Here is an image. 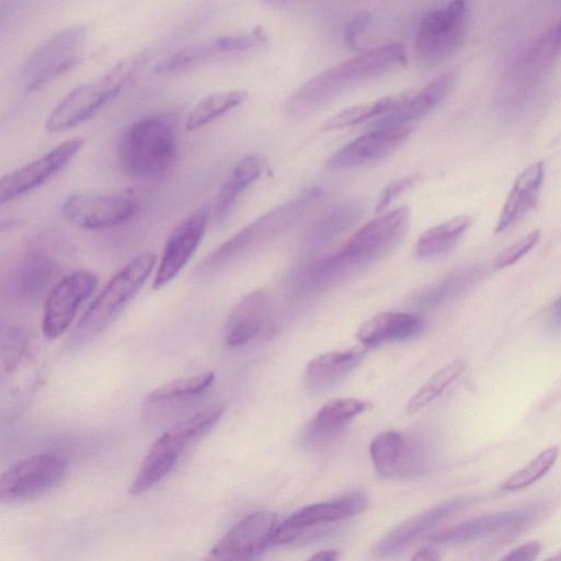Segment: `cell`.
I'll use <instances>...</instances> for the list:
<instances>
[{
    "instance_id": "obj_1",
    "label": "cell",
    "mask_w": 561,
    "mask_h": 561,
    "mask_svg": "<svg viewBox=\"0 0 561 561\" xmlns=\"http://www.w3.org/2000/svg\"><path fill=\"white\" fill-rule=\"evenodd\" d=\"M405 62L407 53L402 44L371 48L310 78L287 99L285 113L294 121L305 119L346 91Z\"/></svg>"
},
{
    "instance_id": "obj_2",
    "label": "cell",
    "mask_w": 561,
    "mask_h": 561,
    "mask_svg": "<svg viewBox=\"0 0 561 561\" xmlns=\"http://www.w3.org/2000/svg\"><path fill=\"white\" fill-rule=\"evenodd\" d=\"M322 191L312 187L257 217L218 245L196 267L197 277H206L264 247L288 230L320 197Z\"/></svg>"
},
{
    "instance_id": "obj_3",
    "label": "cell",
    "mask_w": 561,
    "mask_h": 561,
    "mask_svg": "<svg viewBox=\"0 0 561 561\" xmlns=\"http://www.w3.org/2000/svg\"><path fill=\"white\" fill-rule=\"evenodd\" d=\"M156 260L147 251L117 271L75 325L69 344L78 347L98 339L136 297L153 271Z\"/></svg>"
},
{
    "instance_id": "obj_4",
    "label": "cell",
    "mask_w": 561,
    "mask_h": 561,
    "mask_svg": "<svg viewBox=\"0 0 561 561\" xmlns=\"http://www.w3.org/2000/svg\"><path fill=\"white\" fill-rule=\"evenodd\" d=\"M178 154L173 122L165 116H148L133 123L123 133L117 158L125 173L150 179L165 173Z\"/></svg>"
},
{
    "instance_id": "obj_5",
    "label": "cell",
    "mask_w": 561,
    "mask_h": 561,
    "mask_svg": "<svg viewBox=\"0 0 561 561\" xmlns=\"http://www.w3.org/2000/svg\"><path fill=\"white\" fill-rule=\"evenodd\" d=\"M146 59L145 53L124 58L98 79L73 88L49 113L46 129L64 131L92 117L135 78Z\"/></svg>"
},
{
    "instance_id": "obj_6",
    "label": "cell",
    "mask_w": 561,
    "mask_h": 561,
    "mask_svg": "<svg viewBox=\"0 0 561 561\" xmlns=\"http://www.w3.org/2000/svg\"><path fill=\"white\" fill-rule=\"evenodd\" d=\"M225 409L213 407L173 424L151 446L128 493L140 495L162 481L176 466L181 455L206 435L221 419Z\"/></svg>"
},
{
    "instance_id": "obj_7",
    "label": "cell",
    "mask_w": 561,
    "mask_h": 561,
    "mask_svg": "<svg viewBox=\"0 0 561 561\" xmlns=\"http://www.w3.org/2000/svg\"><path fill=\"white\" fill-rule=\"evenodd\" d=\"M410 218L407 206L381 215L358 229L335 253L355 274L386 255L403 239Z\"/></svg>"
},
{
    "instance_id": "obj_8",
    "label": "cell",
    "mask_w": 561,
    "mask_h": 561,
    "mask_svg": "<svg viewBox=\"0 0 561 561\" xmlns=\"http://www.w3.org/2000/svg\"><path fill=\"white\" fill-rule=\"evenodd\" d=\"M67 471V460L57 454L30 456L10 466L1 476L3 503H22L55 489Z\"/></svg>"
},
{
    "instance_id": "obj_9",
    "label": "cell",
    "mask_w": 561,
    "mask_h": 561,
    "mask_svg": "<svg viewBox=\"0 0 561 561\" xmlns=\"http://www.w3.org/2000/svg\"><path fill=\"white\" fill-rule=\"evenodd\" d=\"M467 11L465 0H453L422 19L414 42L420 62L435 65L457 50L465 37Z\"/></svg>"
},
{
    "instance_id": "obj_10",
    "label": "cell",
    "mask_w": 561,
    "mask_h": 561,
    "mask_svg": "<svg viewBox=\"0 0 561 561\" xmlns=\"http://www.w3.org/2000/svg\"><path fill=\"white\" fill-rule=\"evenodd\" d=\"M85 33L84 26L69 27L53 35L35 48L22 68L25 92L30 93L39 89L78 65L82 60L78 50L85 39Z\"/></svg>"
},
{
    "instance_id": "obj_11",
    "label": "cell",
    "mask_w": 561,
    "mask_h": 561,
    "mask_svg": "<svg viewBox=\"0 0 561 561\" xmlns=\"http://www.w3.org/2000/svg\"><path fill=\"white\" fill-rule=\"evenodd\" d=\"M98 284L95 274L77 270L59 278L45 296L42 331L55 340L64 334L75 320L79 307L94 291Z\"/></svg>"
},
{
    "instance_id": "obj_12",
    "label": "cell",
    "mask_w": 561,
    "mask_h": 561,
    "mask_svg": "<svg viewBox=\"0 0 561 561\" xmlns=\"http://www.w3.org/2000/svg\"><path fill=\"white\" fill-rule=\"evenodd\" d=\"M138 210L135 198L126 195L75 193L61 205L62 216L84 229H107L131 219Z\"/></svg>"
},
{
    "instance_id": "obj_13",
    "label": "cell",
    "mask_w": 561,
    "mask_h": 561,
    "mask_svg": "<svg viewBox=\"0 0 561 561\" xmlns=\"http://www.w3.org/2000/svg\"><path fill=\"white\" fill-rule=\"evenodd\" d=\"M84 139H67L41 157L25 163L2 176L0 181V202L19 198L42 186L58 174L81 150Z\"/></svg>"
},
{
    "instance_id": "obj_14",
    "label": "cell",
    "mask_w": 561,
    "mask_h": 561,
    "mask_svg": "<svg viewBox=\"0 0 561 561\" xmlns=\"http://www.w3.org/2000/svg\"><path fill=\"white\" fill-rule=\"evenodd\" d=\"M548 508L546 502H537L515 510L482 515L443 529L432 535L430 540L440 545H456L496 533L513 531L535 523Z\"/></svg>"
},
{
    "instance_id": "obj_15",
    "label": "cell",
    "mask_w": 561,
    "mask_h": 561,
    "mask_svg": "<svg viewBox=\"0 0 561 561\" xmlns=\"http://www.w3.org/2000/svg\"><path fill=\"white\" fill-rule=\"evenodd\" d=\"M209 208L203 205L186 216L167 239L152 287L160 289L171 283L188 263L205 234Z\"/></svg>"
},
{
    "instance_id": "obj_16",
    "label": "cell",
    "mask_w": 561,
    "mask_h": 561,
    "mask_svg": "<svg viewBox=\"0 0 561 561\" xmlns=\"http://www.w3.org/2000/svg\"><path fill=\"white\" fill-rule=\"evenodd\" d=\"M276 515L268 511L253 512L239 520L209 550L211 560H250L272 543Z\"/></svg>"
},
{
    "instance_id": "obj_17",
    "label": "cell",
    "mask_w": 561,
    "mask_h": 561,
    "mask_svg": "<svg viewBox=\"0 0 561 561\" xmlns=\"http://www.w3.org/2000/svg\"><path fill=\"white\" fill-rule=\"evenodd\" d=\"M367 505L368 497L366 493L353 491L332 501L305 506L276 526L272 536V543L289 542L309 527L357 515Z\"/></svg>"
},
{
    "instance_id": "obj_18",
    "label": "cell",
    "mask_w": 561,
    "mask_h": 561,
    "mask_svg": "<svg viewBox=\"0 0 561 561\" xmlns=\"http://www.w3.org/2000/svg\"><path fill=\"white\" fill-rule=\"evenodd\" d=\"M412 130V124L375 127L337 149L327 161V167L352 168L381 159L394 151Z\"/></svg>"
},
{
    "instance_id": "obj_19",
    "label": "cell",
    "mask_w": 561,
    "mask_h": 561,
    "mask_svg": "<svg viewBox=\"0 0 561 561\" xmlns=\"http://www.w3.org/2000/svg\"><path fill=\"white\" fill-rule=\"evenodd\" d=\"M59 274L60 265L55 256L41 245H32L14 267L10 286L20 299L36 301L47 295Z\"/></svg>"
},
{
    "instance_id": "obj_20",
    "label": "cell",
    "mask_w": 561,
    "mask_h": 561,
    "mask_svg": "<svg viewBox=\"0 0 561 561\" xmlns=\"http://www.w3.org/2000/svg\"><path fill=\"white\" fill-rule=\"evenodd\" d=\"M474 501L476 497L473 496H458L404 520L376 543L374 553L378 557H389L401 552L435 525Z\"/></svg>"
},
{
    "instance_id": "obj_21",
    "label": "cell",
    "mask_w": 561,
    "mask_h": 561,
    "mask_svg": "<svg viewBox=\"0 0 561 561\" xmlns=\"http://www.w3.org/2000/svg\"><path fill=\"white\" fill-rule=\"evenodd\" d=\"M271 305L266 293L255 290L247 295L230 312L224 329V341L229 347H240L254 340L266 328Z\"/></svg>"
},
{
    "instance_id": "obj_22",
    "label": "cell",
    "mask_w": 561,
    "mask_h": 561,
    "mask_svg": "<svg viewBox=\"0 0 561 561\" xmlns=\"http://www.w3.org/2000/svg\"><path fill=\"white\" fill-rule=\"evenodd\" d=\"M456 79L457 76L454 71L439 75L419 92L411 94L403 105L378 118L374 124L375 127L411 124L413 121L426 116L448 95Z\"/></svg>"
},
{
    "instance_id": "obj_23",
    "label": "cell",
    "mask_w": 561,
    "mask_h": 561,
    "mask_svg": "<svg viewBox=\"0 0 561 561\" xmlns=\"http://www.w3.org/2000/svg\"><path fill=\"white\" fill-rule=\"evenodd\" d=\"M365 357V350L353 347L332 351L311 359L305 370V385L310 392L329 390L357 367Z\"/></svg>"
},
{
    "instance_id": "obj_24",
    "label": "cell",
    "mask_w": 561,
    "mask_h": 561,
    "mask_svg": "<svg viewBox=\"0 0 561 561\" xmlns=\"http://www.w3.org/2000/svg\"><path fill=\"white\" fill-rule=\"evenodd\" d=\"M424 328L422 317L408 312L386 311L375 314L357 330V340L366 347L402 341L417 335Z\"/></svg>"
},
{
    "instance_id": "obj_25",
    "label": "cell",
    "mask_w": 561,
    "mask_h": 561,
    "mask_svg": "<svg viewBox=\"0 0 561 561\" xmlns=\"http://www.w3.org/2000/svg\"><path fill=\"white\" fill-rule=\"evenodd\" d=\"M543 174L545 165L538 161L528 165L517 176L496 222V233L517 224L536 205Z\"/></svg>"
},
{
    "instance_id": "obj_26",
    "label": "cell",
    "mask_w": 561,
    "mask_h": 561,
    "mask_svg": "<svg viewBox=\"0 0 561 561\" xmlns=\"http://www.w3.org/2000/svg\"><path fill=\"white\" fill-rule=\"evenodd\" d=\"M214 380L215 374L207 371L165 382L146 396L145 410L147 413H157L181 407L203 396L211 387Z\"/></svg>"
},
{
    "instance_id": "obj_27",
    "label": "cell",
    "mask_w": 561,
    "mask_h": 561,
    "mask_svg": "<svg viewBox=\"0 0 561 561\" xmlns=\"http://www.w3.org/2000/svg\"><path fill=\"white\" fill-rule=\"evenodd\" d=\"M362 205L354 199L339 203L322 213L307 229L304 243L308 249L322 248L348 230L360 217Z\"/></svg>"
},
{
    "instance_id": "obj_28",
    "label": "cell",
    "mask_w": 561,
    "mask_h": 561,
    "mask_svg": "<svg viewBox=\"0 0 561 561\" xmlns=\"http://www.w3.org/2000/svg\"><path fill=\"white\" fill-rule=\"evenodd\" d=\"M263 169L264 160L259 154H250L234 167L215 201L214 218L217 224L227 218L240 195L260 178Z\"/></svg>"
},
{
    "instance_id": "obj_29",
    "label": "cell",
    "mask_w": 561,
    "mask_h": 561,
    "mask_svg": "<svg viewBox=\"0 0 561 561\" xmlns=\"http://www.w3.org/2000/svg\"><path fill=\"white\" fill-rule=\"evenodd\" d=\"M370 405V402L355 398H334L327 401L308 428V439H322L336 434Z\"/></svg>"
},
{
    "instance_id": "obj_30",
    "label": "cell",
    "mask_w": 561,
    "mask_h": 561,
    "mask_svg": "<svg viewBox=\"0 0 561 561\" xmlns=\"http://www.w3.org/2000/svg\"><path fill=\"white\" fill-rule=\"evenodd\" d=\"M371 461L377 472L386 478L399 476L411 459L409 444L396 431H385L374 437L369 446Z\"/></svg>"
},
{
    "instance_id": "obj_31",
    "label": "cell",
    "mask_w": 561,
    "mask_h": 561,
    "mask_svg": "<svg viewBox=\"0 0 561 561\" xmlns=\"http://www.w3.org/2000/svg\"><path fill=\"white\" fill-rule=\"evenodd\" d=\"M470 222L469 216L460 215L427 229L416 240L415 256L428 260L448 252L459 241Z\"/></svg>"
},
{
    "instance_id": "obj_32",
    "label": "cell",
    "mask_w": 561,
    "mask_h": 561,
    "mask_svg": "<svg viewBox=\"0 0 561 561\" xmlns=\"http://www.w3.org/2000/svg\"><path fill=\"white\" fill-rule=\"evenodd\" d=\"M480 274L479 265L454 271L420 291L415 297V302L424 307L446 304L467 293L477 283Z\"/></svg>"
},
{
    "instance_id": "obj_33",
    "label": "cell",
    "mask_w": 561,
    "mask_h": 561,
    "mask_svg": "<svg viewBox=\"0 0 561 561\" xmlns=\"http://www.w3.org/2000/svg\"><path fill=\"white\" fill-rule=\"evenodd\" d=\"M411 94L412 93L410 91L402 92L394 95L385 96L374 102L344 108L325 119L321 125V129H341L357 125L379 115L382 116L403 105L405 101L411 96Z\"/></svg>"
},
{
    "instance_id": "obj_34",
    "label": "cell",
    "mask_w": 561,
    "mask_h": 561,
    "mask_svg": "<svg viewBox=\"0 0 561 561\" xmlns=\"http://www.w3.org/2000/svg\"><path fill=\"white\" fill-rule=\"evenodd\" d=\"M561 53V20L550 26L525 53L517 72L523 80L534 79L548 68Z\"/></svg>"
},
{
    "instance_id": "obj_35",
    "label": "cell",
    "mask_w": 561,
    "mask_h": 561,
    "mask_svg": "<svg viewBox=\"0 0 561 561\" xmlns=\"http://www.w3.org/2000/svg\"><path fill=\"white\" fill-rule=\"evenodd\" d=\"M245 99L247 92L241 90L209 94L190 111L185 127L187 130L202 128L227 112L238 107Z\"/></svg>"
},
{
    "instance_id": "obj_36",
    "label": "cell",
    "mask_w": 561,
    "mask_h": 561,
    "mask_svg": "<svg viewBox=\"0 0 561 561\" xmlns=\"http://www.w3.org/2000/svg\"><path fill=\"white\" fill-rule=\"evenodd\" d=\"M466 368L465 360L456 359L435 373L408 401L407 413L413 414L436 399Z\"/></svg>"
},
{
    "instance_id": "obj_37",
    "label": "cell",
    "mask_w": 561,
    "mask_h": 561,
    "mask_svg": "<svg viewBox=\"0 0 561 561\" xmlns=\"http://www.w3.org/2000/svg\"><path fill=\"white\" fill-rule=\"evenodd\" d=\"M216 55L218 54L213 42L187 45L161 59L153 70L158 75L181 72L202 65Z\"/></svg>"
},
{
    "instance_id": "obj_38",
    "label": "cell",
    "mask_w": 561,
    "mask_h": 561,
    "mask_svg": "<svg viewBox=\"0 0 561 561\" xmlns=\"http://www.w3.org/2000/svg\"><path fill=\"white\" fill-rule=\"evenodd\" d=\"M559 449L551 446L542 450L527 466L507 478L501 489L504 491L522 490L542 478L554 465Z\"/></svg>"
},
{
    "instance_id": "obj_39",
    "label": "cell",
    "mask_w": 561,
    "mask_h": 561,
    "mask_svg": "<svg viewBox=\"0 0 561 561\" xmlns=\"http://www.w3.org/2000/svg\"><path fill=\"white\" fill-rule=\"evenodd\" d=\"M266 41L263 28L256 26L249 33L217 37L213 39V44L219 55L250 50L265 44Z\"/></svg>"
},
{
    "instance_id": "obj_40",
    "label": "cell",
    "mask_w": 561,
    "mask_h": 561,
    "mask_svg": "<svg viewBox=\"0 0 561 561\" xmlns=\"http://www.w3.org/2000/svg\"><path fill=\"white\" fill-rule=\"evenodd\" d=\"M540 231L535 230L501 251L495 257V268L507 267L524 256L539 240Z\"/></svg>"
},
{
    "instance_id": "obj_41",
    "label": "cell",
    "mask_w": 561,
    "mask_h": 561,
    "mask_svg": "<svg viewBox=\"0 0 561 561\" xmlns=\"http://www.w3.org/2000/svg\"><path fill=\"white\" fill-rule=\"evenodd\" d=\"M420 180L421 176L419 174H410L389 183L379 194L376 211L380 213L385 210L389 204L405 191L413 187Z\"/></svg>"
},
{
    "instance_id": "obj_42",
    "label": "cell",
    "mask_w": 561,
    "mask_h": 561,
    "mask_svg": "<svg viewBox=\"0 0 561 561\" xmlns=\"http://www.w3.org/2000/svg\"><path fill=\"white\" fill-rule=\"evenodd\" d=\"M370 22V13L363 11L353 16L344 27V44L351 49L358 48V42L363 32Z\"/></svg>"
},
{
    "instance_id": "obj_43",
    "label": "cell",
    "mask_w": 561,
    "mask_h": 561,
    "mask_svg": "<svg viewBox=\"0 0 561 561\" xmlns=\"http://www.w3.org/2000/svg\"><path fill=\"white\" fill-rule=\"evenodd\" d=\"M541 550V542L538 540H531L525 542L510 552H507L502 560H512V561H528L534 560Z\"/></svg>"
},
{
    "instance_id": "obj_44",
    "label": "cell",
    "mask_w": 561,
    "mask_h": 561,
    "mask_svg": "<svg viewBox=\"0 0 561 561\" xmlns=\"http://www.w3.org/2000/svg\"><path fill=\"white\" fill-rule=\"evenodd\" d=\"M548 325L552 331H561V296L552 304Z\"/></svg>"
},
{
    "instance_id": "obj_45",
    "label": "cell",
    "mask_w": 561,
    "mask_h": 561,
    "mask_svg": "<svg viewBox=\"0 0 561 561\" xmlns=\"http://www.w3.org/2000/svg\"><path fill=\"white\" fill-rule=\"evenodd\" d=\"M438 559H439L438 553L431 548H422L419 551H416L414 553V556L412 557V560H417V561H434V560H438Z\"/></svg>"
},
{
    "instance_id": "obj_46",
    "label": "cell",
    "mask_w": 561,
    "mask_h": 561,
    "mask_svg": "<svg viewBox=\"0 0 561 561\" xmlns=\"http://www.w3.org/2000/svg\"><path fill=\"white\" fill-rule=\"evenodd\" d=\"M339 558V552L336 550H322L311 556V560H323V561H333Z\"/></svg>"
},
{
    "instance_id": "obj_47",
    "label": "cell",
    "mask_w": 561,
    "mask_h": 561,
    "mask_svg": "<svg viewBox=\"0 0 561 561\" xmlns=\"http://www.w3.org/2000/svg\"><path fill=\"white\" fill-rule=\"evenodd\" d=\"M262 1L273 8H284L294 2L301 1V0H262Z\"/></svg>"
},
{
    "instance_id": "obj_48",
    "label": "cell",
    "mask_w": 561,
    "mask_h": 561,
    "mask_svg": "<svg viewBox=\"0 0 561 561\" xmlns=\"http://www.w3.org/2000/svg\"><path fill=\"white\" fill-rule=\"evenodd\" d=\"M561 3V0H558Z\"/></svg>"
}]
</instances>
